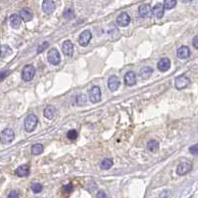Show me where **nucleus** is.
Wrapping results in <instances>:
<instances>
[{
	"mask_svg": "<svg viewBox=\"0 0 198 198\" xmlns=\"http://www.w3.org/2000/svg\"><path fill=\"white\" fill-rule=\"evenodd\" d=\"M14 138H15V134L11 129H5L0 134V141L4 144L12 143Z\"/></svg>",
	"mask_w": 198,
	"mask_h": 198,
	"instance_id": "nucleus-2",
	"label": "nucleus"
},
{
	"mask_svg": "<svg viewBox=\"0 0 198 198\" xmlns=\"http://www.w3.org/2000/svg\"><path fill=\"white\" fill-rule=\"evenodd\" d=\"M9 74H10V71H3V72L0 73V81H2L3 79L6 78Z\"/></svg>",
	"mask_w": 198,
	"mask_h": 198,
	"instance_id": "nucleus-36",
	"label": "nucleus"
},
{
	"mask_svg": "<svg viewBox=\"0 0 198 198\" xmlns=\"http://www.w3.org/2000/svg\"><path fill=\"white\" fill-rule=\"evenodd\" d=\"M170 60L168 58H162L158 61L157 63V69L161 72H165V71L169 70L170 68Z\"/></svg>",
	"mask_w": 198,
	"mask_h": 198,
	"instance_id": "nucleus-13",
	"label": "nucleus"
},
{
	"mask_svg": "<svg viewBox=\"0 0 198 198\" xmlns=\"http://www.w3.org/2000/svg\"><path fill=\"white\" fill-rule=\"evenodd\" d=\"M97 198H109V197L107 196V194H106L104 191H99L97 194Z\"/></svg>",
	"mask_w": 198,
	"mask_h": 198,
	"instance_id": "nucleus-37",
	"label": "nucleus"
},
{
	"mask_svg": "<svg viewBox=\"0 0 198 198\" xmlns=\"http://www.w3.org/2000/svg\"><path fill=\"white\" fill-rule=\"evenodd\" d=\"M86 101H87V97H86L84 94H80L76 98V103H77V105H79V106L84 105Z\"/></svg>",
	"mask_w": 198,
	"mask_h": 198,
	"instance_id": "nucleus-29",
	"label": "nucleus"
},
{
	"mask_svg": "<svg viewBox=\"0 0 198 198\" xmlns=\"http://www.w3.org/2000/svg\"><path fill=\"white\" fill-rule=\"evenodd\" d=\"M48 46H49V43H48V42L43 43L42 45H40V46L37 48V53H42V52L44 51V50H45Z\"/></svg>",
	"mask_w": 198,
	"mask_h": 198,
	"instance_id": "nucleus-34",
	"label": "nucleus"
},
{
	"mask_svg": "<svg viewBox=\"0 0 198 198\" xmlns=\"http://www.w3.org/2000/svg\"><path fill=\"white\" fill-rule=\"evenodd\" d=\"M11 53H12V50L9 46L7 45H3L0 47V57L1 58H6L8 57L9 55H11Z\"/></svg>",
	"mask_w": 198,
	"mask_h": 198,
	"instance_id": "nucleus-23",
	"label": "nucleus"
},
{
	"mask_svg": "<svg viewBox=\"0 0 198 198\" xmlns=\"http://www.w3.org/2000/svg\"><path fill=\"white\" fill-rule=\"evenodd\" d=\"M62 51L66 56H72L74 52V46L70 40L65 41L62 45Z\"/></svg>",
	"mask_w": 198,
	"mask_h": 198,
	"instance_id": "nucleus-12",
	"label": "nucleus"
},
{
	"mask_svg": "<svg viewBox=\"0 0 198 198\" xmlns=\"http://www.w3.org/2000/svg\"><path fill=\"white\" fill-rule=\"evenodd\" d=\"M8 198H19V192L17 190H12L8 195Z\"/></svg>",
	"mask_w": 198,
	"mask_h": 198,
	"instance_id": "nucleus-35",
	"label": "nucleus"
},
{
	"mask_svg": "<svg viewBox=\"0 0 198 198\" xmlns=\"http://www.w3.org/2000/svg\"><path fill=\"white\" fill-rule=\"evenodd\" d=\"M55 116V108L52 106H48L45 110H44V117L48 120H52Z\"/></svg>",
	"mask_w": 198,
	"mask_h": 198,
	"instance_id": "nucleus-22",
	"label": "nucleus"
},
{
	"mask_svg": "<svg viewBox=\"0 0 198 198\" xmlns=\"http://www.w3.org/2000/svg\"><path fill=\"white\" fill-rule=\"evenodd\" d=\"M37 125H38L37 117L33 114L28 115L27 117L25 119V122H24V126H25L26 132H33L34 129H36Z\"/></svg>",
	"mask_w": 198,
	"mask_h": 198,
	"instance_id": "nucleus-1",
	"label": "nucleus"
},
{
	"mask_svg": "<svg viewBox=\"0 0 198 198\" xmlns=\"http://www.w3.org/2000/svg\"><path fill=\"white\" fill-rule=\"evenodd\" d=\"M64 17L66 19H73L74 17H75V13H74V10L73 9H67L66 11L64 12Z\"/></svg>",
	"mask_w": 198,
	"mask_h": 198,
	"instance_id": "nucleus-30",
	"label": "nucleus"
},
{
	"mask_svg": "<svg viewBox=\"0 0 198 198\" xmlns=\"http://www.w3.org/2000/svg\"><path fill=\"white\" fill-rule=\"evenodd\" d=\"M35 73H36V70L32 65H26L22 71V79L26 82L31 81L34 78Z\"/></svg>",
	"mask_w": 198,
	"mask_h": 198,
	"instance_id": "nucleus-3",
	"label": "nucleus"
},
{
	"mask_svg": "<svg viewBox=\"0 0 198 198\" xmlns=\"http://www.w3.org/2000/svg\"><path fill=\"white\" fill-rule=\"evenodd\" d=\"M113 166V160L111 158H104L101 162V168L104 170H107Z\"/></svg>",
	"mask_w": 198,
	"mask_h": 198,
	"instance_id": "nucleus-26",
	"label": "nucleus"
},
{
	"mask_svg": "<svg viewBox=\"0 0 198 198\" xmlns=\"http://www.w3.org/2000/svg\"><path fill=\"white\" fill-rule=\"evenodd\" d=\"M151 11H152V14L156 18L160 19L162 18V16H163V14H164V7L162 4H156Z\"/></svg>",
	"mask_w": 198,
	"mask_h": 198,
	"instance_id": "nucleus-19",
	"label": "nucleus"
},
{
	"mask_svg": "<svg viewBox=\"0 0 198 198\" xmlns=\"http://www.w3.org/2000/svg\"><path fill=\"white\" fill-rule=\"evenodd\" d=\"M42 9L44 11V13H46V14L53 13V11L55 10V2L51 1V0H46V1H43Z\"/></svg>",
	"mask_w": 198,
	"mask_h": 198,
	"instance_id": "nucleus-11",
	"label": "nucleus"
},
{
	"mask_svg": "<svg viewBox=\"0 0 198 198\" xmlns=\"http://www.w3.org/2000/svg\"><path fill=\"white\" fill-rule=\"evenodd\" d=\"M120 85V79L116 76H112L108 81V87L110 89V91L112 92H116L117 89H119Z\"/></svg>",
	"mask_w": 198,
	"mask_h": 198,
	"instance_id": "nucleus-10",
	"label": "nucleus"
},
{
	"mask_svg": "<svg viewBox=\"0 0 198 198\" xmlns=\"http://www.w3.org/2000/svg\"><path fill=\"white\" fill-rule=\"evenodd\" d=\"M190 56V50L188 47L182 46L177 49V57L179 59H186Z\"/></svg>",
	"mask_w": 198,
	"mask_h": 198,
	"instance_id": "nucleus-18",
	"label": "nucleus"
},
{
	"mask_svg": "<svg viewBox=\"0 0 198 198\" xmlns=\"http://www.w3.org/2000/svg\"><path fill=\"white\" fill-rule=\"evenodd\" d=\"M29 173H30V167H29V165H27V164L20 165V166L15 170V174L20 177L28 176Z\"/></svg>",
	"mask_w": 198,
	"mask_h": 198,
	"instance_id": "nucleus-14",
	"label": "nucleus"
},
{
	"mask_svg": "<svg viewBox=\"0 0 198 198\" xmlns=\"http://www.w3.org/2000/svg\"><path fill=\"white\" fill-rule=\"evenodd\" d=\"M129 22H131V18L126 13L120 14L117 18V25L120 27H126L129 24Z\"/></svg>",
	"mask_w": 198,
	"mask_h": 198,
	"instance_id": "nucleus-9",
	"label": "nucleus"
},
{
	"mask_svg": "<svg viewBox=\"0 0 198 198\" xmlns=\"http://www.w3.org/2000/svg\"><path fill=\"white\" fill-rule=\"evenodd\" d=\"M151 12H152L151 8H150L149 5H147V4H143L140 8H138V13H140V17H143V18H147V17H149Z\"/></svg>",
	"mask_w": 198,
	"mask_h": 198,
	"instance_id": "nucleus-16",
	"label": "nucleus"
},
{
	"mask_svg": "<svg viewBox=\"0 0 198 198\" xmlns=\"http://www.w3.org/2000/svg\"><path fill=\"white\" fill-rule=\"evenodd\" d=\"M146 146H147V148H148V150H150L151 152H156L159 148V143L157 140H152L147 143Z\"/></svg>",
	"mask_w": 198,
	"mask_h": 198,
	"instance_id": "nucleus-24",
	"label": "nucleus"
},
{
	"mask_svg": "<svg viewBox=\"0 0 198 198\" xmlns=\"http://www.w3.org/2000/svg\"><path fill=\"white\" fill-rule=\"evenodd\" d=\"M135 83H137V76H135V74L134 72H132V71L126 73L125 76V84L126 86H129V87H131V86L135 85Z\"/></svg>",
	"mask_w": 198,
	"mask_h": 198,
	"instance_id": "nucleus-15",
	"label": "nucleus"
},
{
	"mask_svg": "<svg viewBox=\"0 0 198 198\" xmlns=\"http://www.w3.org/2000/svg\"><path fill=\"white\" fill-rule=\"evenodd\" d=\"M48 61L54 66H57L59 63L61 62V57H60V53L56 48H53L49 51L48 53Z\"/></svg>",
	"mask_w": 198,
	"mask_h": 198,
	"instance_id": "nucleus-4",
	"label": "nucleus"
},
{
	"mask_svg": "<svg viewBox=\"0 0 198 198\" xmlns=\"http://www.w3.org/2000/svg\"><path fill=\"white\" fill-rule=\"evenodd\" d=\"M192 44H193V46L195 47V48L198 49V35H196V36L193 38V42H192Z\"/></svg>",
	"mask_w": 198,
	"mask_h": 198,
	"instance_id": "nucleus-38",
	"label": "nucleus"
},
{
	"mask_svg": "<svg viewBox=\"0 0 198 198\" xmlns=\"http://www.w3.org/2000/svg\"><path fill=\"white\" fill-rule=\"evenodd\" d=\"M152 72H153V70L150 67H143V69L140 71V76L141 79L146 80L151 76Z\"/></svg>",
	"mask_w": 198,
	"mask_h": 198,
	"instance_id": "nucleus-21",
	"label": "nucleus"
},
{
	"mask_svg": "<svg viewBox=\"0 0 198 198\" xmlns=\"http://www.w3.org/2000/svg\"><path fill=\"white\" fill-rule=\"evenodd\" d=\"M9 21H10V25L12 26L13 28H19L20 24H21V18H20V16L17 15V14L11 15L9 18Z\"/></svg>",
	"mask_w": 198,
	"mask_h": 198,
	"instance_id": "nucleus-20",
	"label": "nucleus"
},
{
	"mask_svg": "<svg viewBox=\"0 0 198 198\" xmlns=\"http://www.w3.org/2000/svg\"><path fill=\"white\" fill-rule=\"evenodd\" d=\"M43 150H44V146H42V144L37 143V144H34V146H32L31 152H32V154L33 155H39L43 152Z\"/></svg>",
	"mask_w": 198,
	"mask_h": 198,
	"instance_id": "nucleus-25",
	"label": "nucleus"
},
{
	"mask_svg": "<svg viewBox=\"0 0 198 198\" xmlns=\"http://www.w3.org/2000/svg\"><path fill=\"white\" fill-rule=\"evenodd\" d=\"M175 88L177 90H181V89L186 88L190 84V80H189L186 76H179L175 79Z\"/></svg>",
	"mask_w": 198,
	"mask_h": 198,
	"instance_id": "nucleus-7",
	"label": "nucleus"
},
{
	"mask_svg": "<svg viewBox=\"0 0 198 198\" xmlns=\"http://www.w3.org/2000/svg\"><path fill=\"white\" fill-rule=\"evenodd\" d=\"M74 190V186L72 184H68V185H65L63 187V191L65 193H71Z\"/></svg>",
	"mask_w": 198,
	"mask_h": 198,
	"instance_id": "nucleus-33",
	"label": "nucleus"
},
{
	"mask_svg": "<svg viewBox=\"0 0 198 198\" xmlns=\"http://www.w3.org/2000/svg\"><path fill=\"white\" fill-rule=\"evenodd\" d=\"M91 39H92V33L89 30H86L84 32H82L81 35L79 36V44L83 47H86L90 43Z\"/></svg>",
	"mask_w": 198,
	"mask_h": 198,
	"instance_id": "nucleus-8",
	"label": "nucleus"
},
{
	"mask_svg": "<svg viewBox=\"0 0 198 198\" xmlns=\"http://www.w3.org/2000/svg\"><path fill=\"white\" fill-rule=\"evenodd\" d=\"M101 97H102V94H101V90H100L99 87H97V86H95L90 90L89 92V100L92 102V103H98L101 101Z\"/></svg>",
	"mask_w": 198,
	"mask_h": 198,
	"instance_id": "nucleus-6",
	"label": "nucleus"
},
{
	"mask_svg": "<svg viewBox=\"0 0 198 198\" xmlns=\"http://www.w3.org/2000/svg\"><path fill=\"white\" fill-rule=\"evenodd\" d=\"M67 137H68V138H69V140H75L76 138L78 137V132H77L75 129H71V131L68 132Z\"/></svg>",
	"mask_w": 198,
	"mask_h": 198,
	"instance_id": "nucleus-31",
	"label": "nucleus"
},
{
	"mask_svg": "<svg viewBox=\"0 0 198 198\" xmlns=\"http://www.w3.org/2000/svg\"><path fill=\"white\" fill-rule=\"evenodd\" d=\"M192 169V164L187 160H183L178 164L176 169V172L178 175H185Z\"/></svg>",
	"mask_w": 198,
	"mask_h": 198,
	"instance_id": "nucleus-5",
	"label": "nucleus"
},
{
	"mask_svg": "<svg viewBox=\"0 0 198 198\" xmlns=\"http://www.w3.org/2000/svg\"><path fill=\"white\" fill-rule=\"evenodd\" d=\"M19 16H20V18L25 22L31 21L32 18H33V14H32V12L28 9V8H23V9H21Z\"/></svg>",
	"mask_w": 198,
	"mask_h": 198,
	"instance_id": "nucleus-17",
	"label": "nucleus"
},
{
	"mask_svg": "<svg viewBox=\"0 0 198 198\" xmlns=\"http://www.w3.org/2000/svg\"><path fill=\"white\" fill-rule=\"evenodd\" d=\"M31 189H32V191H33L34 193H39V192L42 191L43 185L41 184V183H39V182H35V183L32 184Z\"/></svg>",
	"mask_w": 198,
	"mask_h": 198,
	"instance_id": "nucleus-28",
	"label": "nucleus"
},
{
	"mask_svg": "<svg viewBox=\"0 0 198 198\" xmlns=\"http://www.w3.org/2000/svg\"><path fill=\"white\" fill-rule=\"evenodd\" d=\"M176 3L177 2L175 1V0H165L164 3H163V7H164V9L170 10L176 6Z\"/></svg>",
	"mask_w": 198,
	"mask_h": 198,
	"instance_id": "nucleus-27",
	"label": "nucleus"
},
{
	"mask_svg": "<svg viewBox=\"0 0 198 198\" xmlns=\"http://www.w3.org/2000/svg\"><path fill=\"white\" fill-rule=\"evenodd\" d=\"M189 151H190L191 154L198 155V143L194 144V146H192L189 147Z\"/></svg>",
	"mask_w": 198,
	"mask_h": 198,
	"instance_id": "nucleus-32",
	"label": "nucleus"
}]
</instances>
